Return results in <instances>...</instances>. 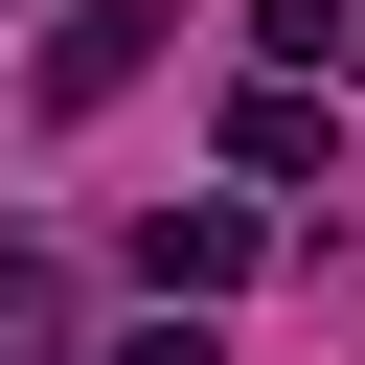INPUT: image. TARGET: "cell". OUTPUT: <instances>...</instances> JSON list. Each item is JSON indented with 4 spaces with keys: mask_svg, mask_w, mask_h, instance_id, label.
Listing matches in <instances>:
<instances>
[{
    "mask_svg": "<svg viewBox=\"0 0 365 365\" xmlns=\"http://www.w3.org/2000/svg\"><path fill=\"white\" fill-rule=\"evenodd\" d=\"M251 251H274V228H251V205H160V228H137V274H160V297H182V319H205V297H228V274H251Z\"/></svg>",
    "mask_w": 365,
    "mask_h": 365,
    "instance_id": "2",
    "label": "cell"
},
{
    "mask_svg": "<svg viewBox=\"0 0 365 365\" xmlns=\"http://www.w3.org/2000/svg\"><path fill=\"white\" fill-rule=\"evenodd\" d=\"M0 365H46V297H23V251H0Z\"/></svg>",
    "mask_w": 365,
    "mask_h": 365,
    "instance_id": "6",
    "label": "cell"
},
{
    "mask_svg": "<svg viewBox=\"0 0 365 365\" xmlns=\"http://www.w3.org/2000/svg\"><path fill=\"white\" fill-rule=\"evenodd\" d=\"M137 68H160V0H68V23H46V68H23V114H114Z\"/></svg>",
    "mask_w": 365,
    "mask_h": 365,
    "instance_id": "1",
    "label": "cell"
},
{
    "mask_svg": "<svg viewBox=\"0 0 365 365\" xmlns=\"http://www.w3.org/2000/svg\"><path fill=\"white\" fill-rule=\"evenodd\" d=\"M319 137H342L319 91H228V182H319Z\"/></svg>",
    "mask_w": 365,
    "mask_h": 365,
    "instance_id": "3",
    "label": "cell"
},
{
    "mask_svg": "<svg viewBox=\"0 0 365 365\" xmlns=\"http://www.w3.org/2000/svg\"><path fill=\"white\" fill-rule=\"evenodd\" d=\"M251 46H274V68H342V46H365V0H251Z\"/></svg>",
    "mask_w": 365,
    "mask_h": 365,
    "instance_id": "4",
    "label": "cell"
},
{
    "mask_svg": "<svg viewBox=\"0 0 365 365\" xmlns=\"http://www.w3.org/2000/svg\"><path fill=\"white\" fill-rule=\"evenodd\" d=\"M114 365H228V342H205V319H137V342H114Z\"/></svg>",
    "mask_w": 365,
    "mask_h": 365,
    "instance_id": "5",
    "label": "cell"
}]
</instances>
